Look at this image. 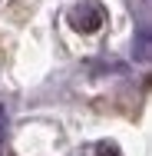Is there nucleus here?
<instances>
[{
	"instance_id": "obj_1",
	"label": "nucleus",
	"mask_w": 152,
	"mask_h": 156,
	"mask_svg": "<svg viewBox=\"0 0 152 156\" xmlns=\"http://www.w3.org/2000/svg\"><path fill=\"white\" fill-rule=\"evenodd\" d=\"M69 23H73V30H79V33H96V30H103V23H106V10L96 0H83V3H76L69 10Z\"/></svg>"
},
{
	"instance_id": "obj_2",
	"label": "nucleus",
	"mask_w": 152,
	"mask_h": 156,
	"mask_svg": "<svg viewBox=\"0 0 152 156\" xmlns=\"http://www.w3.org/2000/svg\"><path fill=\"white\" fill-rule=\"evenodd\" d=\"M136 57L142 63L149 60V27H139V53H136Z\"/></svg>"
},
{
	"instance_id": "obj_3",
	"label": "nucleus",
	"mask_w": 152,
	"mask_h": 156,
	"mask_svg": "<svg viewBox=\"0 0 152 156\" xmlns=\"http://www.w3.org/2000/svg\"><path fill=\"white\" fill-rule=\"evenodd\" d=\"M96 156H119V146L109 143V140H103V143L96 146Z\"/></svg>"
},
{
	"instance_id": "obj_4",
	"label": "nucleus",
	"mask_w": 152,
	"mask_h": 156,
	"mask_svg": "<svg viewBox=\"0 0 152 156\" xmlns=\"http://www.w3.org/2000/svg\"><path fill=\"white\" fill-rule=\"evenodd\" d=\"M7 123H10V116H7V110H3V103H0V140H3V133H7Z\"/></svg>"
}]
</instances>
